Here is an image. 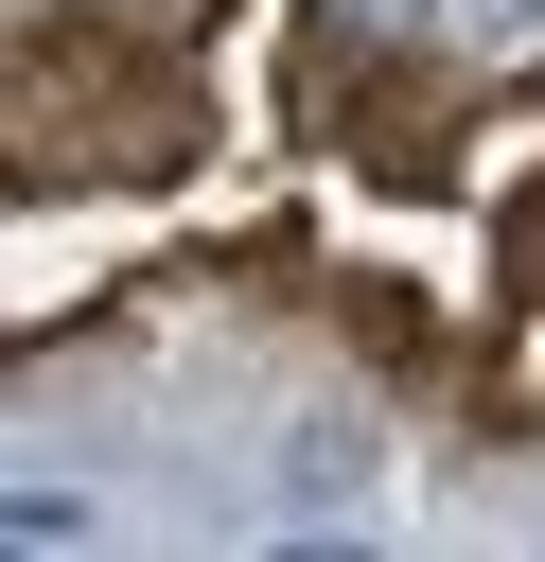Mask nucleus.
Masks as SVG:
<instances>
[{"mask_svg":"<svg viewBox=\"0 0 545 562\" xmlns=\"http://www.w3.org/2000/svg\"><path fill=\"white\" fill-rule=\"evenodd\" d=\"M281 509H369V422H352V404L281 422Z\"/></svg>","mask_w":545,"mask_h":562,"instance_id":"nucleus-2","label":"nucleus"},{"mask_svg":"<svg viewBox=\"0 0 545 562\" xmlns=\"http://www.w3.org/2000/svg\"><path fill=\"white\" fill-rule=\"evenodd\" d=\"M193 140H211L193 35H158L141 0H35V18H18V70H0V158H18V211H70V193H158V176H193Z\"/></svg>","mask_w":545,"mask_h":562,"instance_id":"nucleus-1","label":"nucleus"},{"mask_svg":"<svg viewBox=\"0 0 545 562\" xmlns=\"http://www.w3.org/2000/svg\"><path fill=\"white\" fill-rule=\"evenodd\" d=\"M0 544H18V562H70V544H88V492H70V474H18V492H0Z\"/></svg>","mask_w":545,"mask_h":562,"instance_id":"nucleus-3","label":"nucleus"},{"mask_svg":"<svg viewBox=\"0 0 545 562\" xmlns=\"http://www.w3.org/2000/svg\"><path fill=\"white\" fill-rule=\"evenodd\" d=\"M440 18H457L475 53H527V35H545V0H440Z\"/></svg>","mask_w":545,"mask_h":562,"instance_id":"nucleus-4","label":"nucleus"},{"mask_svg":"<svg viewBox=\"0 0 545 562\" xmlns=\"http://www.w3.org/2000/svg\"><path fill=\"white\" fill-rule=\"evenodd\" d=\"M264 562H369V544H352V527H299V544H264Z\"/></svg>","mask_w":545,"mask_h":562,"instance_id":"nucleus-5","label":"nucleus"}]
</instances>
